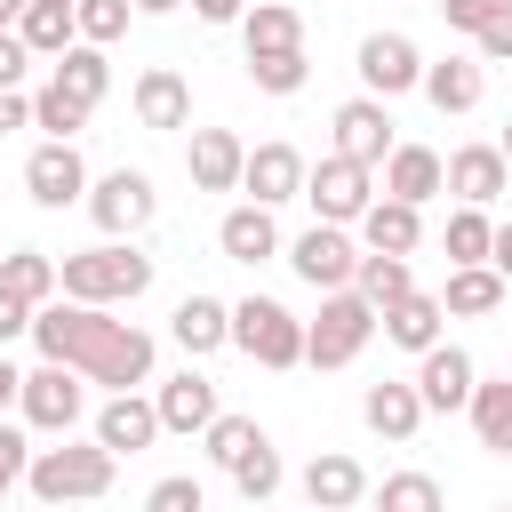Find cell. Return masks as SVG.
<instances>
[{"label":"cell","instance_id":"cell-2","mask_svg":"<svg viewBox=\"0 0 512 512\" xmlns=\"http://www.w3.org/2000/svg\"><path fill=\"white\" fill-rule=\"evenodd\" d=\"M56 272H64V296H80V304H136V296L152 288V256L128 248V240L80 248V256H64Z\"/></svg>","mask_w":512,"mask_h":512},{"label":"cell","instance_id":"cell-19","mask_svg":"<svg viewBox=\"0 0 512 512\" xmlns=\"http://www.w3.org/2000/svg\"><path fill=\"white\" fill-rule=\"evenodd\" d=\"M384 192H400V200H440L448 192V160L432 152V144H392L384 152Z\"/></svg>","mask_w":512,"mask_h":512},{"label":"cell","instance_id":"cell-10","mask_svg":"<svg viewBox=\"0 0 512 512\" xmlns=\"http://www.w3.org/2000/svg\"><path fill=\"white\" fill-rule=\"evenodd\" d=\"M352 72H360V88H368V96H384V104H392V96H408V88H424V56H416V40H408V32H368Z\"/></svg>","mask_w":512,"mask_h":512},{"label":"cell","instance_id":"cell-29","mask_svg":"<svg viewBox=\"0 0 512 512\" xmlns=\"http://www.w3.org/2000/svg\"><path fill=\"white\" fill-rule=\"evenodd\" d=\"M304 496H312L320 512H344V504L368 496V472H360L352 456H312V464H304Z\"/></svg>","mask_w":512,"mask_h":512},{"label":"cell","instance_id":"cell-49","mask_svg":"<svg viewBox=\"0 0 512 512\" xmlns=\"http://www.w3.org/2000/svg\"><path fill=\"white\" fill-rule=\"evenodd\" d=\"M192 8H200L208 24H240V16H248V0H192Z\"/></svg>","mask_w":512,"mask_h":512},{"label":"cell","instance_id":"cell-30","mask_svg":"<svg viewBox=\"0 0 512 512\" xmlns=\"http://www.w3.org/2000/svg\"><path fill=\"white\" fill-rule=\"evenodd\" d=\"M48 80H56V88H72V96L96 112V104H104V88H112V64H104V48H96V40H72V48L56 56V72H48Z\"/></svg>","mask_w":512,"mask_h":512},{"label":"cell","instance_id":"cell-6","mask_svg":"<svg viewBox=\"0 0 512 512\" xmlns=\"http://www.w3.org/2000/svg\"><path fill=\"white\" fill-rule=\"evenodd\" d=\"M376 168L368 160H352V152H328V160H312L304 168V200H312V216L320 224H360V208L376 200V184H368Z\"/></svg>","mask_w":512,"mask_h":512},{"label":"cell","instance_id":"cell-47","mask_svg":"<svg viewBox=\"0 0 512 512\" xmlns=\"http://www.w3.org/2000/svg\"><path fill=\"white\" fill-rule=\"evenodd\" d=\"M32 312H40V304H24L16 288H0V344H8V336H32Z\"/></svg>","mask_w":512,"mask_h":512},{"label":"cell","instance_id":"cell-36","mask_svg":"<svg viewBox=\"0 0 512 512\" xmlns=\"http://www.w3.org/2000/svg\"><path fill=\"white\" fill-rule=\"evenodd\" d=\"M440 240H448V264H488L496 224H488V208H472V200H464V208L448 216V232H440Z\"/></svg>","mask_w":512,"mask_h":512},{"label":"cell","instance_id":"cell-22","mask_svg":"<svg viewBox=\"0 0 512 512\" xmlns=\"http://www.w3.org/2000/svg\"><path fill=\"white\" fill-rule=\"evenodd\" d=\"M216 248H224L232 264H272V256H280V224H272V208H264V200L232 208V216L216 224Z\"/></svg>","mask_w":512,"mask_h":512},{"label":"cell","instance_id":"cell-7","mask_svg":"<svg viewBox=\"0 0 512 512\" xmlns=\"http://www.w3.org/2000/svg\"><path fill=\"white\" fill-rule=\"evenodd\" d=\"M152 208H160V192H152L144 168H112V176L88 184V216H96L104 240H136V232L152 224Z\"/></svg>","mask_w":512,"mask_h":512},{"label":"cell","instance_id":"cell-34","mask_svg":"<svg viewBox=\"0 0 512 512\" xmlns=\"http://www.w3.org/2000/svg\"><path fill=\"white\" fill-rule=\"evenodd\" d=\"M352 288H360V296H368V304L384 312L392 296H408V288H416V272H408V256H384V248H360V272H352Z\"/></svg>","mask_w":512,"mask_h":512},{"label":"cell","instance_id":"cell-28","mask_svg":"<svg viewBox=\"0 0 512 512\" xmlns=\"http://www.w3.org/2000/svg\"><path fill=\"white\" fill-rule=\"evenodd\" d=\"M424 96H432L440 112H472V104L488 96V64H480V56H448V64H424Z\"/></svg>","mask_w":512,"mask_h":512},{"label":"cell","instance_id":"cell-42","mask_svg":"<svg viewBox=\"0 0 512 512\" xmlns=\"http://www.w3.org/2000/svg\"><path fill=\"white\" fill-rule=\"evenodd\" d=\"M24 472H32V440H24L16 424H0V496H16Z\"/></svg>","mask_w":512,"mask_h":512},{"label":"cell","instance_id":"cell-23","mask_svg":"<svg viewBox=\"0 0 512 512\" xmlns=\"http://www.w3.org/2000/svg\"><path fill=\"white\" fill-rule=\"evenodd\" d=\"M168 336H176L192 360H208V352L232 344V304H216V296H184V304L168 312Z\"/></svg>","mask_w":512,"mask_h":512},{"label":"cell","instance_id":"cell-3","mask_svg":"<svg viewBox=\"0 0 512 512\" xmlns=\"http://www.w3.org/2000/svg\"><path fill=\"white\" fill-rule=\"evenodd\" d=\"M112 472H120V456L104 448V440H88V448H32V472H24V488L40 496V504H88V496H112Z\"/></svg>","mask_w":512,"mask_h":512},{"label":"cell","instance_id":"cell-51","mask_svg":"<svg viewBox=\"0 0 512 512\" xmlns=\"http://www.w3.org/2000/svg\"><path fill=\"white\" fill-rule=\"evenodd\" d=\"M16 384H24V368H8V352H0V408H16Z\"/></svg>","mask_w":512,"mask_h":512},{"label":"cell","instance_id":"cell-4","mask_svg":"<svg viewBox=\"0 0 512 512\" xmlns=\"http://www.w3.org/2000/svg\"><path fill=\"white\" fill-rule=\"evenodd\" d=\"M376 328L384 320H376V304L360 288H320V320H304V360L312 368H352Z\"/></svg>","mask_w":512,"mask_h":512},{"label":"cell","instance_id":"cell-48","mask_svg":"<svg viewBox=\"0 0 512 512\" xmlns=\"http://www.w3.org/2000/svg\"><path fill=\"white\" fill-rule=\"evenodd\" d=\"M24 120H32V96L24 88H0V136H16Z\"/></svg>","mask_w":512,"mask_h":512},{"label":"cell","instance_id":"cell-38","mask_svg":"<svg viewBox=\"0 0 512 512\" xmlns=\"http://www.w3.org/2000/svg\"><path fill=\"white\" fill-rule=\"evenodd\" d=\"M280 480H288V472H280V456H272V440H256V448H248V456L232 464V488H240L248 504H264V496H280Z\"/></svg>","mask_w":512,"mask_h":512},{"label":"cell","instance_id":"cell-24","mask_svg":"<svg viewBox=\"0 0 512 512\" xmlns=\"http://www.w3.org/2000/svg\"><path fill=\"white\" fill-rule=\"evenodd\" d=\"M376 320H384V336H392L400 352H432V344H440V320H448V304H440V296H424V288H408V296H392Z\"/></svg>","mask_w":512,"mask_h":512},{"label":"cell","instance_id":"cell-18","mask_svg":"<svg viewBox=\"0 0 512 512\" xmlns=\"http://www.w3.org/2000/svg\"><path fill=\"white\" fill-rule=\"evenodd\" d=\"M416 240H424V208H416V200H400V192H376V200L360 208V248L408 256Z\"/></svg>","mask_w":512,"mask_h":512},{"label":"cell","instance_id":"cell-1","mask_svg":"<svg viewBox=\"0 0 512 512\" xmlns=\"http://www.w3.org/2000/svg\"><path fill=\"white\" fill-rule=\"evenodd\" d=\"M32 344H40V360H72L88 384H112V392L152 384V336H144L136 320H112L104 304L48 296V304L32 312Z\"/></svg>","mask_w":512,"mask_h":512},{"label":"cell","instance_id":"cell-52","mask_svg":"<svg viewBox=\"0 0 512 512\" xmlns=\"http://www.w3.org/2000/svg\"><path fill=\"white\" fill-rule=\"evenodd\" d=\"M184 0H136V16H176Z\"/></svg>","mask_w":512,"mask_h":512},{"label":"cell","instance_id":"cell-53","mask_svg":"<svg viewBox=\"0 0 512 512\" xmlns=\"http://www.w3.org/2000/svg\"><path fill=\"white\" fill-rule=\"evenodd\" d=\"M16 16H24V0H0V32H16Z\"/></svg>","mask_w":512,"mask_h":512},{"label":"cell","instance_id":"cell-32","mask_svg":"<svg viewBox=\"0 0 512 512\" xmlns=\"http://www.w3.org/2000/svg\"><path fill=\"white\" fill-rule=\"evenodd\" d=\"M464 416H472V432H480V448H496V456H512V376H504V384H472V400H464Z\"/></svg>","mask_w":512,"mask_h":512},{"label":"cell","instance_id":"cell-15","mask_svg":"<svg viewBox=\"0 0 512 512\" xmlns=\"http://www.w3.org/2000/svg\"><path fill=\"white\" fill-rule=\"evenodd\" d=\"M240 192L248 200H264V208H280V200H304V152L296 144H256L248 152V168H240Z\"/></svg>","mask_w":512,"mask_h":512},{"label":"cell","instance_id":"cell-27","mask_svg":"<svg viewBox=\"0 0 512 512\" xmlns=\"http://www.w3.org/2000/svg\"><path fill=\"white\" fill-rule=\"evenodd\" d=\"M16 32H24V48H32V56H48V64H56V56L80 40V16H72V0H24Z\"/></svg>","mask_w":512,"mask_h":512},{"label":"cell","instance_id":"cell-43","mask_svg":"<svg viewBox=\"0 0 512 512\" xmlns=\"http://www.w3.org/2000/svg\"><path fill=\"white\" fill-rule=\"evenodd\" d=\"M480 40V64H496V56H512V0H496V16L472 32Z\"/></svg>","mask_w":512,"mask_h":512},{"label":"cell","instance_id":"cell-17","mask_svg":"<svg viewBox=\"0 0 512 512\" xmlns=\"http://www.w3.org/2000/svg\"><path fill=\"white\" fill-rule=\"evenodd\" d=\"M192 184L200 192H240V168H248V144L232 128H192V152H184Z\"/></svg>","mask_w":512,"mask_h":512},{"label":"cell","instance_id":"cell-21","mask_svg":"<svg viewBox=\"0 0 512 512\" xmlns=\"http://www.w3.org/2000/svg\"><path fill=\"white\" fill-rule=\"evenodd\" d=\"M136 120H144V128H192V88H184L176 64L136 72Z\"/></svg>","mask_w":512,"mask_h":512},{"label":"cell","instance_id":"cell-41","mask_svg":"<svg viewBox=\"0 0 512 512\" xmlns=\"http://www.w3.org/2000/svg\"><path fill=\"white\" fill-rule=\"evenodd\" d=\"M376 504H384V512H440V480H424V472H392V480L376 488Z\"/></svg>","mask_w":512,"mask_h":512},{"label":"cell","instance_id":"cell-11","mask_svg":"<svg viewBox=\"0 0 512 512\" xmlns=\"http://www.w3.org/2000/svg\"><path fill=\"white\" fill-rule=\"evenodd\" d=\"M24 192H32L40 208H72V200H88V160H80V144H72V136H48V144L24 160Z\"/></svg>","mask_w":512,"mask_h":512},{"label":"cell","instance_id":"cell-33","mask_svg":"<svg viewBox=\"0 0 512 512\" xmlns=\"http://www.w3.org/2000/svg\"><path fill=\"white\" fill-rule=\"evenodd\" d=\"M240 40H248V48H304V16H296L288 0H256V8L240 16Z\"/></svg>","mask_w":512,"mask_h":512},{"label":"cell","instance_id":"cell-14","mask_svg":"<svg viewBox=\"0 0 512 512\" xmlns=\"http://www.w3.org/2000/svg\"><path fill=\"white\" fill-rule=\"evenodd\" d=\"M160 432H168V424H160V400H144V392H112V400L96 408V440H104L112 456H144Z\"/></svg>","mask_w":512,"mask_h":512},{"label":"cell","instance_id":"cell-16","mask_svg":"<svg viewBox=\"0 0 512 512\" xmlns=\"http://www.w3.org/2000/svg\"><path fill=\"white\" fill-rule=\"evenodd\" d=\"M424 416H432V408H424L416 376H408V384H392V376H384V384H368V392H360V424H368L376 440H392V448H400V440H416V424H424Z\"/></svg>","mask_w":512,"mask_h":512},{"label":"cell","instance_id":"cell-50","mask_svg":"<svg viewBox=\"0 0 512 512\" xmlns=\"http://www.w3.org/2000/svg\"><path fill=\"white\" fill-rule=\"evenodd\" d=\"M488 264L512 280V224H496V240H488Z\"/></svg>","mask_w":512,"mask_h":512},{"label":"cell","instance_id":"cell-39","mask_svg":"<svg viewBox=\"0 0 512 512\" xmlns=\"http://www.w3.org/2000/svg\"><path fill=\"white\" fill-rule=\"evenodd\" d=\"M256 440H264V424H256V416H224V408H216V424H208V456H216L224 472H232Z\"/></svg>","mask_w":512,"mask_h":512},{"label":"cell","instance_id":"cell-54","mask_svg":"<svg viewBox=\"0 0 512 512\" xmlns=\"http://www.w3.org/2000/svg\"><path fill=\"white\" fill-rule=\"evenodd\" d=\"M496 144H504V160H512V120H504V136H496Z\"/></svg>","mask_w":512,"mask_h":512},{"label":"cell","instance_id":"cell-20","mask_svg":"<svg viewBox=\"0 0 512 512\" xmlns=\"http://www.w3.org/2000/svg\"><path fill=\"white\" fill-rule=\"evenodd\" d=\"M504 184H512V160H504V144H464V152H448V192H456V200L488 208Z\"/></svg>","mask_w":512,"mask_h":512},{"label":"cell","instance_id":"cell-5","mask_svg":"<svg viewBox=\"0 0 512 512\" xmlns=\"http://www.w3.org/2000/svg\"><path fill=\"white\" fill-rule=\"evenodd\" d=\"M232 344L256 368H296L304 360V320L288 304H272V296H248V304H232Z\"/></svg>","mask_w":512,"mask_h":512},{"label":"cell","instance_id":"cell-31","mask_svg":"<svg viewBox=\"0 0 512 512\" xmlns=\"http://www.w3.org/2000/svg\"><path fill=\"white\" fill-rule=\"evenodd\" d=\"M0 288H16L24 304H48V296H64V272H56L48 248H8L0 256Z\"/></svg>","mask_w":512,"mask_h":512},{"label":"cell","instance_id":"cell-40","mask_svg":"<svg viewBox=\"0 0 512 512\" xmlns=\"http://www.w3.org/2000/svg\"><path fill=\"white\" fill-rule=\"evenodd\" d=\"M72 16H80V40H96V48H112V40L128 32V16H136V0H72Z\"/></svg>","mask_w":512,"mask_h":512},{"label":"cell","instance_id":"cell-25","mask_svg":"<svg viewBox=\"0 0 512 512\" xmlns=\"http://www.w3.org/2000/svg\"><path fill=\"white\" fill-rule=\"evenodd\" d=\"M504 296H512V280H504L496 264H456L448 288H440V304H448L456 320H488V312H504Z\"/></svg>","mask_w":512,"mask_h":512},{"label":"cell","instance_id":"cell-44","mask_svg":"<svg viewBox=\"0 0 512 512\" xmlns=\"http://www.w3.org/2000/svg\"><path fill=\"white\" fill-rule=\"evenodd\" d=\"M208 496H200V480H160L152 488V512H200Z\"/></svg>","mask_w":512,"mask_h":512},{"label":"cell","instance_id":"cell-12","mask_svg":"<svg viewBox=\"0 0 512 512\" xmlns=\"http://www.w3.org/2000/svg\"><path fill=\"white\" fill-rule=\"evenodd\" d=\"M472 384H480V368H472L464 344H432V352H416V392H424L432 416H456V408L472 400Z\"/></svg>","mask_w":512,"mask_h":512},{"label":"cell","instance_id":"cell-35","mask_svg":"<svg viewBox=\"0 0 512 512\" xmlns=\"http://www.w3.org/2000/svg\"><path fill=\"white\" fill-rule=\"evenodd\" d=\"M304 48H248V80L264 88V96H296L304 88Z\"/></svg>","mask_w":512,"mask_h":512},{"label":"cell","instance_id":"cell-37","mask_svg":"<svg viewBox=\"0 0 512 512\" xmlns=\"http://www.w3.org/2000/svg\"><path fill=\"white\" fill-rule=\"evenodd\" d=\"M32 128H48V136H80V128H88V104H80L72 88L48 80V88L32 96Z\"/></svg>","mask_w":512,"mask_h":512},{"label":"cell","instance_id":"cell-45","mask_svg":"<svg viewBox=\"0 0 512 512\" xmlns=\"http://www.w3.org/2000/svg\"><path fill=\"white\" fill-rule=\"evenodd\" d=\"M24 72H32V48H24V32H0V88H24Z\"/></svg>","mask_w":512,"mask_h":512},{"label":"cell","instance_id":"cell-9","mask_svg":"<svg viewBox=\"0 0 512 512\" xmlns=\"http://www.w3.org/2000/svg\"><path fill=\"white\" fill-rule=\"evenodd\" d=\"M288 264H296L304 288H352V272H360V240H352L344 224H312V232L288 240Z\"/></svg>","mask_w":512,"mask_h":512},{"label":"cell","instance_id":"cell-46","mask_svg":"<svg viewBox=\"0 0 512 512\" xmlns=\"http://www.w3.org/2000/svg\"><path fill=\"white\" fill-rule=\"evenodd\" d=\"M432 8H440V16L456 24V32H480V24L496 16V0H432Z\"/></svg>","mask_w":512,"mask_h":512},{"label":"cell","instance_id":"cell-8","mask_svg":"<svg viewBox=\"0 0 512 512\" xmlns=\"http://www.w3.org/2000/svg\"><path fill=\"white\" fill-rule=\"evenodd\" d=\"M16 408H24V424H32V432H72V424H80V408H88L80 368H72V360H40V368L16 384Z\"/></svg>","mask_w":512,"mask_h":512},{"label":"cell","instance_id":"cell-26","mask_svg":"<svg viewBox=\"0 0 512 512\" xmlns=\"http://www.w3.org/2000/svg\"><path fill=\"white\" fill-rule=\"evenodd\" d=\"M152 400H160V424H168V432H208V424H216V384H208L200 368L168 376Z\"/></svg>","mask_w":512,"mask_h":512},{"label":"cell","instance_id":"cell-13","mask_svg":"<svg viewBox=\"0 0 512 512\" xmlns=\"http://www.w3.org/2000/svg\"><path fill=\"white\" fill-rule=\"evenodd\" d=\"M336 152H352V160H368V168H384V152L400 144L392 136V104L384 96H352V104H336Z\"/></svg>","mask_w":512,"mask_h":512}]
</instances>
